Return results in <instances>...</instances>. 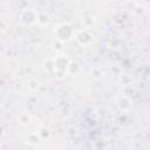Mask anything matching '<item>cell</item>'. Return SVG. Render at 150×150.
<instances>
[{
  "label": "cell",
  "instance_id": "8fae6325",
  "mask_svg": "<svg viewBox=\"0 0 150 150\" xmlns=\"http://www.w3.org/2000/svg\"><path fill=\"white\" fill-rule=\"evenodd\" d=\"M39 87H40L39 80H36V79H34V77H32V79L28 80V89H29L30 91H36V90L39 89Z\"/></svg>",
  "mask_w": 150,
  "mask_h": 150
},
{
  "label": "cell",
  "instance_id": "6da1fadb",
  "mask_svg": "<svg viewBox=\"0 0 150 150\" xmlns=\"http://www.w3.org/2000/svg\"><path fill=\"white\" fill-rule=\"evenodd\" d=\"M54 34H55V39L67 43L69 41H71L75 36V29L73 28V26L70 23H60L55 27L54 29Z\"/></svg>",
  "mask_w": 150,
  "mask_h": 150
},
{
  "label": "cell",
  "instance_id": "4fadbf2b",
  "mask_svg": "<svg viewBox=\"0 0 150 150\" xmlns=\"http://www.w3.org/2000/svg\"><path fill=\"white\" fill-rule=\"evenodd\" d=\"M63 47H64V43L61 42V41H59V40H56V39L52 42V48H53V50L56 52V53L62 52V50H63Z\"/></svg>",
  "mask_w": 150,
  "mask_h": 150
},
{
  "label": "cell",
  "instance_id": "5b68a950",
  "mask_svg": "<svg viewBox=\"0 0 150 150\" xmlns=\"http://www.w3.org/2000/svg\"><path fill=\"white\" fill-rule=\"evenodd\" d=\"M116 105H117L120 111L127 112L132 108V100L127 95H121L116 100Z\"/></svg>",
  "mask_w": 150,
  "mask_h": 150
},
{
  "label": "cell",
  "instance_id": "277c9868",
  "mask_svg": "<svg viewBox=\"0 0 150 150\" xmlns=\"http://www.w3.org/2000/svg\"><path fill=\"white\" fill-rule=\"evenodd\" d=\"M74 39H75L76 42H77L80 46H82V47L89 46V45L93 43V41H94V36H93L91 32H90L88 28H81V29L76 30Z\"/></svg>",
  "mask_w": 150,
  "mask_h": 150
},
{
  "label": "cell",
  "instance_id": "3957f363",
  "mask_svg": "<svg viewBox=\"0 0 150 150\" xmlns=\"http://www.w3.org/2000/svg\"><path fill=\"white\" fill-rule=\"evenodd\" d=\"M19 20L25 26H33L39 20V12L34 8H23L19 15Z\"/></svg>",
  "mask_w": 150,
  "mask_h": 150
},
{
  "label": "cell",
  "instance_id": "8992f818",
  "mask_svg": "<svg viewBox=\"0 0 150 150\" xmlns=\"http://www.w3.org/2000/svg\"><path fill=\"white\" fill-rule=\"evenodd\" d=\"M18 123L21 125V127H28L30 123H32V116L29 112L27 111H22L18 115V118H16Z\"/></svg>",
  "mask_w": 150,
  "mask_h": 150
},
{
  "label": "cell",
  "instance_id": "7c38bea8",
  "mask_svg": "<svg viewBox=\"0 0 150 150\" xmlns=\"http://www.w3.org/2000/svg\"><path fill=\"white\" fill-rule=\"evenodd\" d=\"M49 21H50V18H49V15L46 12H39V20H38L39 23H41V25H48Z\"/></svg>",
  "mask_w": 150,
  "mask_h": 150
},
{
  "label": "cell",
  "instance_id": "7a4b0ae2",
  "mask_svg": "<svg viewBox=\"0 0 150 150\" xmlns=\"http://www.w3.org/2000/svg\"><path fill=\"white\" fill-rule=\"evenodd\" d=\"M70 60L66 55H57L54 57V76L57 79H63L67 75V68Z\"/></svg>",
  "mask_w": 150,
  "mask_h": 150
},
{
  "label": "cell",
  "instance_id": "52a82bcc",
  "mask_svg": "<svg viewBox=\"0 0 150 150\" xmlns=\"http://www.w3.org/2000/svg\"><path fill=\"white\" fill-rule=\"evenodd\" d=\"M81 71V66L77 61H70L67 68V74L71 75V76H76L79 75V73Z\"/></svg>",
  "mask_w": 150,
  "mask_h": 150
},
{
  "label": "cell",
  "instance_id": "30bf717a",
  "mask_svg": "<svg viewBox=\"0 0 150 150\" xmlns=\"http://www.w3.org/2000/svg\"><path fill=\"white\" fill-rule=\"evenodd\" d=\"M38 134L40 135V137H41V139H48V138H50V130L47 128V127H41L39 130H38Z\"/></svg>",
  "mask_w": 150,
  "mask_h": 150
},
{
  "label": "cell",
  "instance_id": "9c48e42d",
  "mask_svg": "<svg viewBox=\"0 0 150 150\" xmlns=\"http://www.w3.org/2000/svg\"><path fill=\"white\" fill-rule=\"evenodd\" d=\"M40 141H42V139H41L40 135L38 134V131L36 132H30L27 137V143L30 144V145H38Z\"/></svg>",
  "mask_w": 150,
  "mask_h": 150
},
{
  "label": "cell",
  "instance_id": "ba28073f",
  "mask_svg": "<svg viewBox=\"0 0 150 150\" xmlns=\"http://www.w3.org/2000/svg\"><path fill=\"white\" fill-rule=\"evenodd\" d=\"M42 68L47 74L54 75V59H52V57L45 59L42 62Z\"/></svg>",
  "mask_w": 150,
  "mask_h": 150
}]
</instances>
